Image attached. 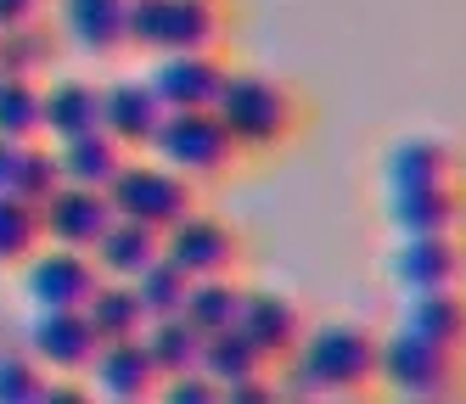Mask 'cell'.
<instances>
[{"label": "cell", "mask_w": 466, "mask_h": 404, "mask_svg": "<svg viewBox=\"0 0 466 404\" xmlns=\"http://www.w3.org/2000/svg\"><path fill=\"white\" fill-rule=\"evenodd\" d=\"M242 298H248V287L237 276H203V281H191L180 315L203 331V337H214V331H225V326L242 320Z\"/></svg>", "instance_id": "83f0119b"}, {"label": "cell", "mask_w": 466, "mask_h": 404, "mask_svg": "<svg viewBox=\"0 0 466 404\" xmlns=\"http://www.w3.org/2000/svg\"><path fill=\"white\" fill-rule=\"evenodd\" d=\"M439 186H466L461 157L444 135H405L393 141L382 157V197H405V191H439Z\"/></svg>", "instance_id": "30bf717a"}, {"label": "cell", "mask_w": 466, "mask_h": 404, "mask_svg": "<svg viewBox=\"0 0 466 404\" xmlns=\"http://www.w3.org/2000/svg\"><path fill=\"white\" fill-rule=\"evenodd\" d=\"M152 90L169 113L180 107H219V90L230 79V67L219 62V51H169L152 56Z\"/></svg>", "instance_id": "5bb4252c"}, {"label": "cell", "mask_w": 466, "mask_h": 404, "mask_svg": "<svg viewBox=\"0 0 466 404\" xmlns=\"http://www.w3.org/2000/svg\"><path fill=\"white\" fill-rule=\"evenodd\" d=\"M399 326L439 348L466 354V287L461 292H405L399 298Z\"/></svg>", "instance_id": "d6986e66"}, {"label": "cell", "mask_w": 466, "mask_h": 404, "mask_svg": "<svg viewBox=\"0 0 466 404\" xmlns=\"http://www.w3.org/2000/svg\"><path fill=\"white\" fill-rule=\"evenodd\" d=\"M225 129L237 135V146L242 152H276L287 146L292 135H298V118H304V101H298L292 85L270 79V74H253V67H230V79L219 90V107Z\"/></svg>", "instance_id": "7a4b0ae2"}, {"label": "cell", "mask_w": 466, "mask_h": 404, "mask_svg": "<svg viewBox=\"0 0 466 404\" xmlns=\"http://www.w3.org/2000/svg\"><path fill=\"white\" fill-rule=\"evenodd\" d=\"M388 276L405 292H461L466 287V247L461 236H399L388 253Z\"/></svg>", "instance_id": "ba28073f"}, {"label": "cell", "mask_w": 466, "mask_h": 404, "mask_svg": "<svg viewBox=\"0 0 466 404\" xmlns=\"http://www.w3.org/2000/svg\"><path fill=\"white\" fill-rule=\"evenodd\" d=\"M90 129H102V85L74 74L46 79V141H74Z\"/></svg>", "instance_id": "44dd1931"}, {"label": "cell", "mask_w": 466, "mask_h": 404, "mask_svg": "<svg viewBox=\"0 0 466 404\" xmlns=\"http://www.w3.org/2000/svg\"><path fill=\"white\" fill-rule=\"evenodd\" d=\"M163 253L175 264H186L197 281L203 276H237V258H242V236L230 219L208 214V208H191L186 219H175L163 230Z\"/></svg>", "instance_id": "9c48e42d"}, {"label": "cell", "mask_w": 466, "mask_h": 404, "mask_svg": "<svg viewBox=\"0 0 466 404\" xmlns=\"http://www.w3.org/2000/svg\"><path fill=\"white\" fill-rule=\"evenodd\" d=\"M96 348H102V337L85 309H35V320H28V354L51 377H85Z\"/></svg>", "instance_id": "7c38bea8"}, {"label": "cell", "mask_w": 466, "mask_h": 404, "mask_svg": "<svg viewBox=\"0 0 466 404\" xmlns=\"http://www.w3.org/2000/svg\"><path fill=\"white\" fill-rule=\"evenodd\" d=\"M56 28L85 56H113L129 45V0H56Z\"/></svg>", "instance_id": "ac0fdd59"}, {"label": "cell", "mask_w": 466, "mask_h": 404, "mask_svg": "<svg viewBox=\"0 0 466 404\" xmlns=\"http://www.w3.org/2000/svg\"><path fill=\"white\" fill-rule=\"evenodd\" d=\"M96 287H102V264L85 247L46 242L40 253L23 258V292L35 298V309H85Z\"/></svg>", "instance_id": "52a82bcc"}, {"label": "cell", "mask_w": 466, "mask_h": 404, "mask_svg": "<svg viewBox=\"0 0 466 404\" xmlns=\"http://www.w3.org/2000/svg\"><path fill=\"white\" fill-rule=\"evenodd\" d=\"M90 393L113 399V404H147L163 388V370L147 348V337H118V343H102L90 359Z\"/></svg>", "instance_id": "8fae6325"}, {"label": "cell", "mask_w": 466, "mask_h": 404, "mask_svg": "<svg viewBox=\"0 0 466 404\" xmlns=\"http://www.w3.org/2000/svg\"><path fill=\"white\" fill-rule=\"evenodd\" d=\"M56 45H62V28H56L51 17L17 23V28H0V74H23V79H40V74H51V62H56Z\"/></svg>", "instance_id": "484cf974"}, {"label": "cell", "mask_w": 466, "mask_h": 404, "mask_svg": "<svg viewBox=\"0 0 466 404\" xmlns=\"http://www.w3.org/2000/svg\"><path fill=\"white\" fill-rule=\"evenodd\" d=\"M382 370V337L354 320H326L309 326L292 359H281V399H349L377 388Z\"/></svg>", "instance_id": "6da1fadb"}, {"label": "cell", "mask_w": 466, "mask_h": 404, "mask_svg": "<svg viewBox=\"0 0 466 404\" xmlns=\"http://www.w3.org/2000/svg\"><path fill=\"white\" fill-rule=\"evenodd\" d=\"M203 370L219 382V393L225 388H237V382H258V377H270V359L258 354V343L242 331V326H225V331H214L208 343H203Z\"/></svg>", "instance_id": "d4e9b609"}, {"label": "cell", "mask_w": 466, "mask_h": 404, "mask_svg": "<svg viewBox=\"0 0 466 404\" xmlns=\"http://www.w3.org/2000/svg\"><path fill=\"white\" fill-rule=\"evenodd\" d=\"M79 399H96L90 388H74L68 377H51V388H46V404H79Z\"/></svg>", "instance_id": "d590c367"}, {"label": "cell", "mask_w": 466, "mask_h": 404, "mask_svg": "<svg viewBox=\"0 0 466 404\" xmlns=\"http://www.w3.org/2000/svg\"><path fill=\"white\" fill-rule=\"evenodd\" d=\"M163 118H169V107L157 101L152 79H118L102 90V129L124 152H152Z\"/></svg>", "instance_id": "9a60e30c"}, {"label": "cell", "mask_w": 466, "mask_h": 404, "mask_svg": "<svg viewBox=\"0 0 466 404\" xmlns=\"http://www.w3.org/2000/svg\"><path fill=\"white\" fill-rule=\"evenodd\" d=\"M377 388L399 393V399H455L466 388V354L455 348H439V343H427V337L405 331V326H393L382 337V370H377Z\"/></svg>", "instance_id": "3957f363"}, {"label": "cell", "mask_w": 466, "mask_h": 404, "mask_svg": "<svg viewBox=\"0 0 466 404\" xmlns=\"http://www.w3.org/2000/svg\"><path fill=\"white\" fill-rule=\"evenodd\" d=\"M225 12L219 0H129V51H219Z\"/></svg>", "instance_id": "277c9868"}, {"label": "cell", "mask_w": 466, "mask_h": 404, "mask_svg": "<svg viewBox=\"0 0 466 404\" xmlns=\"http://www.w3.org/2000/svg\"><path fill=\"white\" fill-rule=\"evenodd\" d=\"M270 399H281L270 377H258V382H237V388H225V404H270Z\"/></svg>", "instance_id": "836d02e7"}, {"label": "cell", "mask_w": 466, "mask_h": 404, "mask_svg": "<svg viewBox=\"0 0 466 404\" xmlns=\"http://www.w3.org/2000/svg\"><path fill=\"white\" fill-rule=\"evenodd\" d=\"M157 399H169V404H219V382L208 377V370H186V377H163Z\"/></svg>", "instance_id": "d6a6232c"}, {"label": "cell", "mask_w": 466, "mask_h": 404, "mask_svg": "<svg viewBox=\"0 0 466 404\" xmlns=\"http://www.w3.org/2000/svg\"><path fill=\"white\" fill-rule=\"evenodd\" d=\"M56 146V163H62V180L68 186H96L107 191L118 180V168L129 163V152L113 141L107 129H90V135H74V141H51Z\"/></svg>", "instance_id": "7402d4cb"}, {"label": "cell", "mask_w": 466, "mask_h": 404, "mask_svg": "<svg viewBox=\"0 0 466 404\" xmlns=\"http://www.w3.org/2000/svg\"><path fill=\"white\" fill-rule=\"evenodd\" d=\"M107 197H113V214L141 219L152 230H169L175 219H186L197 208V180H186L163 157H129L118 168V180L107 186Z\"/></svg>", "instance_id": "8992f818"}, {"label": "cell", "mask_w": 466, "mask_h": 404, "mask_svg": "<svg viewBox=\"0 0 466 404\" xmlns=\"http://www.w3.org/2000/svg\"><path fill=\"white\" fill-rule=\"evenodd\" d=\"M147 348H152V359H157V370L163 377H186V370H203V343L208 337L197 331L186 315H157V320H147Z\"/></svg>", "instance_id": "4316f807"}, {"label": "cell", "mask_w": 466, "mask_h": 404, "mask_svg": "<svg viewBox=\"0 0 466 404\" xmlns=\"http://www.w3.org/2000/svg\"><path fill=\"white\" fill-rule=\"evenodd\" d=\"M152 157H163L169 168H180L186 180L208 186V180H219V175L237 168L242 146H237V135L225 129V118L214 107H180V113L163 118L157 141H152Z\"/></svg>", "instance_id": "5b68a950"}, {"label": "cell", "mask_w": 466, "mask_h": 404, "mask_svg": "<svg viewBox=\"0 0 466 404\" xmlns=\"http://www.w3.org/2000/svg\"><path fill=\"white\" fill-rule=\"evenodd\" d=\"M382 214H388L393 236H461L466 230V186L382 197Z\"/></svg>", "instance_id": "e0dca14e"}, {"label": "cell", "mask_w": 466, "mask_h": 404, "mask_svg": "<svg viewBox=\"0 0 466 404\" xmlns=\"http://www.w3.org/2000/svg\"><path fill=\"white\" fill-rule=\"evenodd\" d=\"M85 315H90V326H96V337L102 343H118V337H141L147 331V303H141V292H136V281H118V276H102V287L90 292V303H85Z\"/></svg>", "instance_id": "cb8c5ba5"}, {"label": "cell", "mask_w": 466, "mask_h": 404, "mask_svg": "<svg viewBox=\"0 0 466 404\" xmlns=\"http://www.w3.org/2000/svg\"><path fill=\"white\" fill-rule=\"evenodd\" d=\"M253 343H258V354L270 359V365H281V359H292L298 354V343H304V309L287 298V292H270V287H248V298H242V320H237Z\"/></svg>", "instance_id": "2e32d148"}, {"label": "cell", "mask_w": 466, "mask_h": 404, "mask_svg": "<svg viewBox=\"0 0 466 404\" xmlns=\"http://www.w3.org/2000/svg\"><path fill=\"white\" fill-rule=\"evenodd\" d=\"M46 388H51V370L28 348L0 354V404H46Z\"/></svg>", "instance_id": "1f68e13d"}, {"label": "cell", "mask_w": 466, "mask_h": 404, "mask_svg": "<svg viewBox=\"0 0 466 404\" xmlns=\"http://www.w3.org/2000/svg\"><path fill=\"white\" fill-rule=\"evenodd\" d=\"M0 135L6 141H46V85L23 74H0Z\"/></svg>", "instance_id": "f1b7e54d"}, {"label": "cell", "mask_w": 466, "mask_h": 404, "mask_svg": "<svg viewBox=\"0 0 466 404\" xmlns=\"http://www.w3.org/2000/svg\"><path fill=\"white\" fill-rule=\"evenodd\" d=\"M118 214H113V197L107 191H96V186H68L62 180L46 202H40V225H46V242H56V247H96L107 236V225H113Z\"/></svg>", "instance_id": "4fadbf2b"}, {"label": "cell", "mask_w": 466, "mask_h": 404, "mask_svg": "<svg viewBox=\"0 0 466 404\" xmlns=\"http://www.w3.org/2000/svg\"><path fill=\"white\" fill-rule=\"evenodd\" d=\"M51 0H0V28H17V23H35L46 17Z\"/></svg>", "instance_id": "e575fe53"}, {"label": "cell", "mask_w": 466, "mask_h": 404, "mask_svg": "<svg viewBox=\"0 0 466 404\" xmlns=\"http://www.w3.org/2000/svg\"><path fill=\"white\" fill-rule=\"evenodd\" d=\"M62 186V163H56V146H40V141H6L0 135V191L6 197H23V202H40Z\"/></svg>", "instance_id": "ffe728a7"}, {"label": "cell", "mask_w": 466, "mask_h": 404, "mask_svg": "<svg viewBox=\"0 0 466 404\" xmlns=\"http://www.w3.org/2000/svg\"><path fill=\"white\" fill-rule=\"evenodd\" d=\"M96 253V264H102V276H118V281H136L141 269L163 253V230H152V225H141V219H113L107 225V236L90 247Z\"/></svg>", "instance_id": "603a6c76"}, {"label": "cell", "mask_w": 466, "mask_h": 404, "mask_svg": "<svg viewBox=\"0 0 466 404\" xmlns=\"http://www.w3.org/2000/svg\"><path fill=\"white\" fill-rule=\"evenodd\" d=\"M191 269L186 264H175L169 253H157L141 276H136V292H141V303H147V315L157 320V315H180L186 309V292H191Z\"/></svg>", "instance_id": "f546056e"}, {"label": "cell", "mask_w": 466, "mask_h": 404, "mask_svg": "<svg viewBox=\"0 0 466 404\" xmlns=\"http://www.w3.org/2000/svg\"><path fill=\"white\" fill-rule=\"evenodd\" d=\"M46 247V225H40V208L23 197H6L0 191V264H23L28 253Z\"/></svg>", "instance_id": "4dcf8cb0"}]
</instances>
